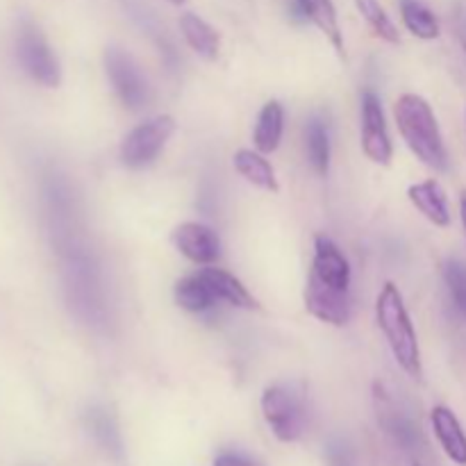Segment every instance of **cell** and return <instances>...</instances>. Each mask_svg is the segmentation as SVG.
Instances as JSON below:
<instances>
[{"mask_svg":"<svg viewBox=\"0 0 466 466\" xmlns=\"http://www.w3.org/2000/svg\"><path fill=\"white\" fill-rule=\"evenodd\" d=\"M460 214H462V223L466 230V191H462V198H460Z\"/></svg>","mask_w":466,"mask_h":466,"instance_id":"83f0119b","label":"cell"},{"mask_svg":"<svg viewBox=\"0 0 466 466\" xmlns=\"http://www.w3.org/2000/svg\"><path fill=\"white\" fill-rule=\"evenodd\" d=\"M432 431H435L437 440H440L444 453L453 460L455 464L466 466V435L462 431V423L453 414V410L437 405L431 414Z\"/></svg>","mask_w":466,"mask_h":466,"instance_id":"5bb4252c","label":"cell"},{"mask_svg":"<svg viewBox=\"0 0 466 466\" xmlns=\"http://www.w3.org/2000/svg\"><path fill=\"white\" fill-rule=\"evenodd\" d=\"M214 466H259L253 460L244 458L239 453H221L217 460H214Z\"/></svg>","mask_w":466,"mask_h":466,"instance_id":"484cf974","label":"cell"},{"mask_svg":"<svg viewBox=\"0 0 466 466\" xmlns=\"http://www.w3.org/2000/svg\"><path fill=\"white\" fill-rule=\"evenodd\" d=\"M444 280L453 296L455 305L466 317V264L460 259H446L444 262Z\"/></svg>","mask_w":466,"mask_h":466,"instance_id":"cb8c5ba5","label":"cell"},{"mask_svg":"<svg viewBox=\"0 0 466 466\" xmlns=\"http://www.w3.org/2000/svg\"><path fill=\"white\" fill-rule=\"evenodd\" d=\"M296 9H299V16L312 21L319 32L328 36L339 57H346L344 32H341L339 16H337V7L332 0H296Z\"/></svg>","mask_w":466,"mask_h":466,"instance_id":"4fadbf2b","label":"cell"},{"mask_svg":"<svg viewBox=\"0 0 466 466\" xmlns=\"http://www.w3.org/2000/svg\"><path fill=\"white\" fill-rule=\"evenodd\" d=\"M355 7L362 14L364 21L369 23V27L373 30V35L380 36L387 44H400V35L396 23L391 21L390 14L385 12V7L380 5V0H355Z\"/></svg>","mask_w":466,"mask_h":466,"instance_id":"603a6c76","label":"cell"},{"mask_svg":"<svg viewBox=\"0 0 466 466\" xmlns=\"http://www.w3.org/2000/svg\"><path fill=\"white\" fill-rule=\"evenodd\" d=\"M394 118L408 148L426 167L435 168V171L449 168L444 137H441L440 123L426 98L417 94L400 96L394 105Z\"/></svg>","mask_w":466,"mask_h":466,"instance_id":"6da1fadb","label":"cell"},{"mask_svg":"<svg viewBox=\"0 0 466 466\" xmlns=\"http://www.w3.org/2000/svg\"><path fill=\"white\" fill-rule=\"evenodd\" d=\"M171 5H176V7H182V5H187V0H168Z\"/></svg>","mask_w":466,"mask_h":466,"instance_id":"f1b7e54d","label":"cell"},{"mask_svg":"<svg viewBox=\"0 0 466 466\" xmlns=\"http://www.w3.org/2000/svg\"><path fill=\"white\" fill-rule=\"evenodd\" d=\"M176 132V121L168 114H159V116L148 118L146 123L137 126L130 135L123 139L118 157L121 164L127 168H146L159 157L164 146Z\"/></svg>","mask_w":466,"mask_h":466,"instance_id":"277c9868","label":"cell"},{"mask_svg":"<svg viewBox=\"0 0 466 466\" xmlns=\"http://www.w3.org/2000/svg\"><path fill=\"white\" fill-rule=\"evenodd\" d=\"M105 71H107L114 91L127 109L139 112L141 107H146V103L150 100V86L130 53L118 46H109L105 50Z\"/></svg>","mask_w":466,"mask_h":466,"instance_id":"8992f818","label":"cell"},{"mask_svg":"<svg viewBox=\"0 0 466 466\" xmlns=\"http://www.w3.org/2000/svg\"><path fill=\"white\" fill-rule=\"evenodd\" d=\"M408 198L432 226L449 228L451 226V208L449 198H446L444 187L437 180L417 182L408 189Z\"/></svg>","mask_w":466,"mask_h":466,"instance_id":"7c38bea8","label":"cell"},{"mask_svg":"<svg viewBox=\"0 0 466 466\" xmlns=\"http://www.w3.org/2000/svg\"><path fill=\"white\" fill-rule=\"evenodd\" d=\"M173 296H176V303L180 305L187 312H208L217 305V296H214L212 287L208 285L200 271L196 276H187L182 280L176 282V289H173Z\"/></svg>","mask_w":466,"mask_h":466,"instance_id":"d6986e66","label":"cell"},{"mask_svg":"<svg viewBox=\"0 0 466 466\" xmlns=\"http://www.w3.org/2000/svg\"><path fill=\"white\" fill-rule=\"evenodd\" d=\"M400 16H403L405 27L412 32L417 39L432 41L441 35L440 18L431 12L419 0H400Z\"/></svg>","mask_w":466,"mask_h":466,"instance_id":"44dd1931","label":"cell"},{"mask_svg":"<svg viewBox=\"0 0 466 466\" xmlns=\"http://www.w3.org/2000/svg\"><path fill=\"white\" fill-rule=\"evenodd\" d=\"M328 466H355L353 453H350L349 444L339 440H332L326 449Z\"/></svg>","mask_w":466,"mask_h":466,"instance_id":"d4e9b609","label":"cell"},{"mask_svg":"<svg viewBox=\"0 0 466 466\" xmlns=\"http://www.w3.org/2000/svg\"><path fill=\"white\" fill-rule=\"evenodd\" d=\"M312 276L321 280L323 285L335 287V289H350V264L346 255L341 253L339 246L328 237H314V262Z\"/></svg>","mask_w":466,"mask_h":466,"instance_id":"8fae6325","label":"cell"},{"mask_svg":"<svg viewBox=\"0 0 466 466\" xmlns=\"http://www.w3.org/2000/svg\"><path fill=\"white\" fill-rule=\"evenodd\" d=\"M171 241L187 259H191V262L196 264L212 267V264L221 258V239H218L217 232L209 226H205V223H180V226L173 230Z\"/></svg>","mask_w":466,"mask_h":466,"instance_id":"9c48e42d","label":"cell"},{"mask_svg":"<svg viewBox=\"0 0 466 466\" xmlns=\"http://www.w3.org/2000/svg\"><path fill=\"white\" fill-rule=\"evenodd\" d=\"M282 132H285V109L278 100H268L259 112L258 123H255V148L262 155L276 153L282 141Z\"/></svg>","mask_w":466,"mask_h":466,"instance_id":"e0dca14e","label":"cell"},{"mask_svg":"<svg viewBox=\"0 0 466 466\" xmlns=\"http://www.w3.org/2000/svg\"><path fill=\"white\" fill-rule=\"evenodd\" d=\"M85 421L86 431H89L91 437L98 441L100 449H103L105 453L112 455L114 460H123V440L112 414L103 408H91L89 412H86Z\"/></svg>","mask_w":466,"mask_h":466,"instance_id":"ffe728a7","label":"cell"},{"mask_svg":"<svg viewBox=\"0 0 466 466\" xmlns=\"http://www.w3.org/2000/svg\"><path fill=\"white\" fill-rule=\"evenodd\" d=\"M232 164H235L237 173H239L241 177H246L250 185L259 187V189L264 191H271V194H278V191H280L276 171H273V167L268 164V159L264 157L262 153L241 148L237 150L235 157H232Z\"/></svg>","mask_w":466,"mask_h":466,"instance_id":"ac0fdd59","label":"cell"},{"mask_svg":"<svg viewBox=\"0 0 466 466\" xmlns=\"http://www.w3.org/2000/svg\"><path fill=\"white\" fill-rule=\"evenodd\" d=\"M200 276L208 280V285L212 287L214 296L223 303L232 305V308H239V309H258L259 303L253 299L248 289L244 287V282L239 278H235L232 273L223 271V268L217 267H208L200 271Z\"/></svg>","mask_w":466,"mask_h":466,"instance_id":"2e32d148","label":"cell"},{"mask_svg":"<svg viewBox=\"0 0 466 466\" xmlns=\"http://www.w3.org/2000/svg\"><path fill=\"white\" fill-rule=\"evenodd\" d=\"M376 321L399 367L408 376H412L414 380H421L423 364L417 330H414V323L410 319L408 308H405L403 294H400V289L394 282H387L380 289V294H378Z\"/></svg>","mask_w":466,"mask_h":466,"instance_id":"7a4b0ae2","label":"cell"},{"mask_svg":"<svg viewBox=\"0 0 466 466\" xmlns=\"http://www.w3.org/2000/svg\"><path fill=\"white\" fill-rule=\"evenodd\" d=\"M262 414L280 441H296L303 435L305 405L303 399L289 387H267L262 394Z\"/></svg>","mask_w":466,"mask_h":466,"instance_id":"5b68a950","label":"cell"},{"mask_svg":"<svg viewBox=\"0 0 466 466\" xmlns=\"http://www.w3.org/2000/svg\"><path fill=\"white\" fill-rule=\"evenodd\" d=\"M376 417L382 431L405 451H417L421 446V432L419 426L408 417L405 410H400L394 403L390 394L382 390L380 385L376 387Z\"/></svg>","mask_w":466,"mask_h":466,"instance_id":"30bf717a","label":"cell"},{"mask_svg":"<svg viewBox=\"0 0 466 466\" xmlns=\"http://www.w3.org/2000/svg\"><path fill=\"white\" fill-rule=\"evenodd\" d=\"M458 35H460V41H462V48L466 53V18H462V21L458 23Z\"/></svg>","mask_w":466,"mask_h":466,"instance_id":"4316f807","label":"cell"},{"mask_svg":"<svg viewBox=\"0 0 466 466\" xmlns=\"http://www.w3.org/2000/svg\"><path fill=\"white\" fill-rule=\"evenodd\" d=\"M414 466H419V464H414Z\"/></svg>","mask_w":466,"mask_h":466,"instance_id":"f546056e","label":"cell"},{"mask_svg":"<svg viewBox=\"0 0 466 466\" xmlns=\"http://www.w3.org/2000/svg\"><path fill=\"white\" fill-rule=\"evenodd\" d=\"M14 50H16L18 64L30 80L46 89H57L62 85V64L39 23L27 16L18 18Z\"/></svg>","mask_w":466,"mask_h":466,"instance_id":"3957f363","label":"cell"},{"mask_svg":"<svg viewBox=\"0 0 466 466\" xmlns=\"http://www.w3.org/2000/svg\"><path fill=\"white\" fill-rule=\"evenodd\" d=\"M177 23H180L182 36H185V41L196 55H200L208 62H214L218 57V53H221V35L217 32V27L209 25L205 18H200L194 12H185Z\"/></svg>","mask_w":466,"mask_h":466,"instance_id":"9a60e30c","label":"cell"},{"mask_svg":"<svg viewBox=\"0 0 466 466\" xmlns=\"http://www.w3.org/2000/svg\"><path fill=\"white\" fill-rule=\"evenodd\" d=\"M305 153H308L309 164L319 176H328L330 171V137L328 127L319 118L305 126Z\"/></svg>","mask_w":466,"mask_h":466,"instance_id":"7402d4cb","label":"cell"},{"mask_svg":"<svg viewBox=\"0 0 466 466\" xmlns=\"http://www.w3.org/2000/svg\"><path fill=\"white\" fill-rule=\"evenodd\" d=\"M305 309L321 323H330L335 328L346 326L350 321L349 291L323 285L309 273L305 285Z\"/></svg>","mask_w":466,"mask_h":466,"instance_id":"ba28073f","label":"cell"},{"mask_svg":"<svg viewBox=\"0 0 466 466\" xmlns=\"http://www.w3.org/2000/svg\"><path fill=\"white\" fill-rule=\"evenodd\" d=\"M362 150L373 164H380V167H390L394 157L385 112H382L380 98L373 91H364L362 96Z\"/></svg>","mask_w":466,"mask_h":466,"instance_id":"52a82bcc","label":"cell"}]
</instances>
